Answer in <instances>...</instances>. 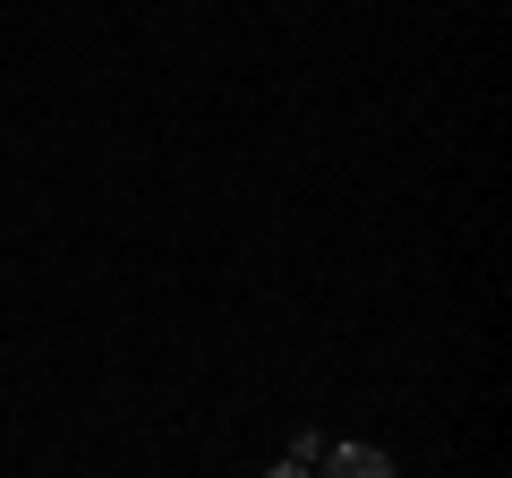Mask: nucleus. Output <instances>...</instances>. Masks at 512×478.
<instances>
[{"label": "nucleus", "mask_w": 512, "mask_h": 478, "mask_svg": "<svg viewBox=\"0 0 512 478\" xmlns=\"http://www.w3.org/2000/svg\"><path fill=\"white\" fill-rule=\"evenodd\" d=\"M325 478H393V453H376V444H333Z\"/></svg>", "instance_id": "obj_1"}, {"label": "nucleus", "mask_w": 512, "mask_h": 478, "mask_svg": "<svg viewBox=\"0 0 512 478\" xmlns=\"http://www.w3.org/2000/svg\"><path fill=\"white\" fill-rule=\"evenodd\" d=\"M265 478H308V470H299V461H274V470H265Z\"/></svg>", "instance_id": "obj_2"}]
</instances>
